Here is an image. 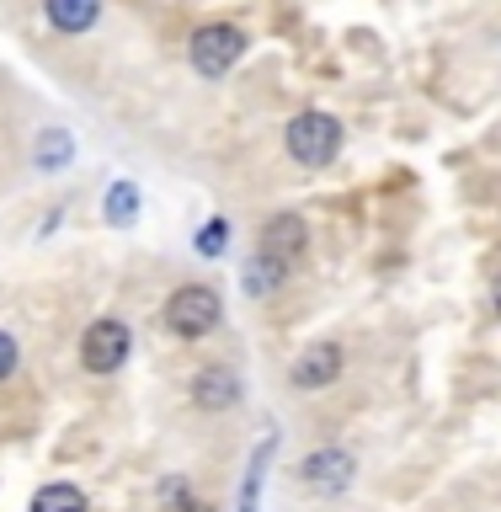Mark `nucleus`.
<instances>
[{"mask_svg": "<svg viewBox=\"0 0 501 512\" xmlns=\"http://www.w3.org/2000/svg\"><path fill=\"white\" fill-rule=\"evenodd\" d=\"M299 480H304V486H310L315 496L347 491V486H352V454H347V448H315V454L304 459Z\"/></svg>", "mask_w": 501, "mask_h": 512, "instance_id": "7", "label": "nucleus"}, {"mask_svg": "<svg viewBox=\"0 0 501 512\" xmlns=\"http://www.w3.org/2000/svg\"><path fill=\"white\" fill-rule=\"evenodd\" d=\"M134 214H139V187L134 182H112L107 187V219L112 224H128Z\"/></svg>", "mask_w": 501, "mask_h": 512, "instance_id": "12", "label": "nucleus"}, {"mask_svg": "<svg viewBox=\"0 0 501 512\" xmlns=\"http://www.w3.org/2000/svg\"><path fill=\"white\" fill-rule=\"evenodd\" d=\"M32 512H86V491L54 480V486H43L38 496H32Z\"/></svg>", "mask_w": 501, "mask_h": 512, "instance_id": "10", "label": "nucleus"}, {"mask_svg": "<svg viewBox=\"0 0 501 512\" xmlns=\"http://www.w3.org/2000/svg\"><path fill=\"white\" fill-rule=\"evenodd\" d=\"M187 54H192V70L198 75H224L240 54H246V32L230 27V22H208V27L192 32Z\"/></svg>", "mask_w": 501, "mask_h": 512, "instance_id": "3", "label": "nucleus"}, {"mask_svg": "<svg viewBox=\"0 0 501 512\" xmlns=\"http://www.w3.org/2000/svg\"><path fill=\"white\" fill-rule=\"evenodd\" d=\"M160 496H166V512H214L208 502H198V496H192L182 480H166V486H160Z\"/></svg>", "mask_w": 501, "mask_h": 512, "instance_id": "15", "label": "nucleus"}, {"mask_svg": "<svg viewBox=\"0 0 501 512\" xmlns=\"http://www.w3.org/2000/svg\"><path fill=\"white\" fill-rule=\"evenodd\" d=\"M64 160H70V134H64V128H48L43 144H38V171H59Z\"/></svg>", "mask_w": 501, "mask_h": 512, "instance_id": "13", "label": "nucleus"}, {"mask_svg": "<svg viewBox=\"0 0 501 512\" xmlns=\"http://www.w3.org/2000/svg\"><path fill=\"white\" fill-rule=\"evenodd\" d=\"M219 326V294L203 283H187L176 288V294L166 299V331L182 336V342H198V336H208Z\"/></svg>", "mask_w": 501, "mask_h": 512, "instance_id": "2", "label": "nucleus"}, {"mask_svg": "<svg viewBox=\"0 0 501 512\" xmlns=\"http://www.w3.org/2000/svg\"><path fill=\"white\" fill-rule=\"evenodd\" d=\"M11 374H16V336L0 331V384H6Z\"/></svg>", "mask_w": 501, "mask_h": 512, "instance_id": "17", "label": "nucleus"}, {"mask_svg": "<svg viewBox=\"0 0 501 512\" xmlns=\"http://www.w3.org/2000/svg\"><path fill=\"white\" fill-rule=\"evenodd\" d=\"M283 144L299 166H331L336 150H342V123H336L331 112H299V118L288 123Z\"/></svg>", "mask_w": 501, "mask_h": 512, "instance_id": "1", "label": "nucleus"}, {"mask_svg": "<svg viewBox=\"0 0 501 512\" xmlns=\"http://www.w3.org/2000/svg\"><path fill=\"white\" fill-rule=\"evenodd\" d=\"M43 11L59 32H86L102 16V0H43Z\"/></svg>", "mask_w": 501, "mask_h": 512, "instance_id": "9", "label": "nucleus"}, {"mask_svg": "<svg viewBox=\"0 0 501 512\" xmlns=\"http://www.w3.org/2000/svg\"><path fill=\"white\" fill-rule=\"evenodd\" d=\"M192 400H198L203 411H230L235 400H240L235 368H203V374L192 379Z\"/></svg>", "mask_w": 501, "mask_h": 512, "instance_id": "8", "label": "nucleus"}, {"mask_svg": "<svg viewBox=\"0 0 501 512\" xmlns=\"http://www.w3.org/2000/svg\"><path fill=\"white\" fill-rule=\"evenodd\" d=\"M310 246V224H304L299 214H272L267 224H262V256L272 267H283L288 272V262Z\"/></svg>", "mask_w": 501, "mask_h": 512, "instance_id": "6", "label": "nucleus"}, {"mask_svg": "<svg viewBox=\"0 0 501 512\" xmlns=\"http://www.w3.org/2000/svg\"><path fill=\"white\" fill-rule=\"evenodd\" d=\"M278 278H283V267H272L267 256H256V262L246 267V294L262 299V294H272V288H278Z\"/></svg>", "mask_w": 501, "mask_h": 512, "instance_id": "14", "label": "nucleus"}, {"mask_svg": "<svg viewBox=\"0 0 501 512\" xmlns=\"http://www.w3.org/2000/svg\"><path fill=\"white\" fill-rule=\"evenodd\" d=\"M267 459H272V438H262V448H256V464H251L246 486H240V512H256V502H262V475H267Z\"/></svg>", "mask_w": 501, "mask_h": 512, "instance_id": "11", "label": "nucleus"}, {"mask_svg": "<svg viewBox=\"0 0 501 512\" xmlns=\"http://www.w3.org/2000/svg\"><path fill=\"white\" fill-rule=\"evenodd\" d=\"M128 358V326L123 320H91L86 336H80V363L91 368V374H112V368H123Z\"/></svg>", "mask_w": 501, "mask_h": 512, "instance_id": "4", "label": "nucleus"}, {"mask_svg": "<svg viewBox=\"0 0 501 512\" xmlns=\"http://www.w3.org/2000/svg\"><path fill=\"white\" fill-rule=\"evenodd\" d=\"M224 240H230V224L214 219V224H203V230H198V251H203V256H219Z\"/></svg>", "mask_w": 501, "mask_h": 512, "instance_id": "16", "label": "nucleus"}, {"mask_svg": "<svg viewBox=\"0 0 501 512\" xmlns=\"http://www.w3.org/2000/svg\"><path fill=\"white\" fill-rule=\"evenodd\" d=\"M342 363H347V352H342V342H310L294 358V379L299 390H326V384H336L342 379Z\"/></svg>", "mask_w": 501, "mask_h": 512, "instance_id": "5", "label": "nucleus"}, {"mask_svg": "<svg viewBox=\"0 0 501 512\" xmlns=\"http://www.w3.org/2000/svg\"><path fill=\"white\" fill-rule=\"evenodd\" d=\"M496 315H501V278H496Z\"/></svg>", "mask_w": 501, "mask_h": 512, "instance_id": "18", "label": "nucleus"}]
</instances>
